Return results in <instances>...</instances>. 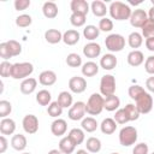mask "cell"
<instances>
[{
	"label": "cell",
	"mask_w": 154,
	"mask_h": 154,
	"mask_svg": "<svg viewBox=\"0 0 154 154\" xmlns=\"http://www.w3.org/2000/svg\"><path fill=\"white\" fill-rule=\"evenodd\" d=\"M135 105H136V107H137V109L140 111L141 114H147L153 108V97L149 93L144 91L143 94H141L135 100Z\"/></svg>",
	"instance_id": "7"
},
{
	"label": "cell",
	"mask_w": 154,
	"mask_h": 154,
	"mask_svg": "<svg viewBox=\"0 0 154 154\" xmlns=\"http://www.w3.org/2000/svg\"><path fill=\"white\" fill-rule=\"evenodd\" d=\"M51 100H52V95H51V93H49L48 90H46V89H42V90H40V91L36 94V101H37V103L41 105V106H47V105H49V103H51Z\"/></svg>",
	"instance_id": "34"
},
{
	"label": "cell",
	"mask_w": 154,
	"mask_h": 154,
	"mask_svg": "<svg viewBox=\"0 0 154 154\" xmlns=\"http://www.w3.org/2000/svg\"><path fill=\"white\" fill-rule=\"evenodd\" d=\"M47 113H48V116H51V117H53V118H57V117L61 116V113H63V107L59 105L58 101H53V102H51V103L48 105Z\"/></svg>",
	"instance_id": "37"
},
{
	"label": "cell",
	"mask_w": 154,
	"mask_h": 154,
	"mask_svg": "<svg viewBox=\"0 0 154 154\" xmlns=\"http://www.w3.org/2000/svg\"><path fill=\"white\" fill-rule=\"evenodd\" d=\"M48 154H63V153L59 149H52V150L48 152Z\"/></svg>",
	"instance_id": "56"
},
{
	"label": "cell",
	"mask_w": 154,
	"mask_h": 154,
	"mask_svg": "<svg viewBox=\"0 0 154 154\" xmlns=\"http://www.w3.org/2000/svg\"><path fill=\"white\" fill-rule=\"evenodd\" d=\"M32 23V18L29 14H20L16 18V25L19 28H26Z\"/></svg>",
	"instance_id": "42"
},
{
	"label": "cell",
	"mask_w": 154,
	"mask_h": 154,
	"mask_svg": "<svg viewBox=\"0 0 154 154\" xmlns=\"http://www.w3.org/2000/svg\"><path fill=\"white\" fill-rule=\"evenodd\" d=\"M117 58L114 54L112 53H108V54H105L102 55V58L100 59V66L103 69V70H113L116 66H117Z\"/></svg>",
	"instance_id": "18"
},
{
	"label": "cell",
	"mask_w": 154,
	"mask_h": 154,
	"mask_svg": "<svg viewBox=\"0 0 154 154\" xmlns=\"http://www.w3.org/2000/svg\"><path fill=\"white\" fill-rule=\"evenodd\" d=\"M148 144L144 143V142H141L138 144H136L132 149V154H148Z\"/></svg>",
	"instance_id": "48"
},
{
	"label": "cell",
	"mask_w": 154,
	"mask_h": 154,
	"mask_svg": "<svg viewBox=\"0 0 154 154\" xmlns=\"http://www.w3.org/2000/svg\"><path fill=\"white\" fill-rule=\"evenodd\" d=\"M67 130V123L64 119H55L51 125V131L54 136H63Z\"/></svg>",
	"instance_id": "16"
},
{
	"label": "cell",
	"mask_w": 154,
	"mask_h": 154,
	"mask_svg": "<svg viewBox=\"0 0 154 154\" xmlns=\"http://www.w3.org/2000/svg\"><path fill=\"white\" fill-rule=\"evenodd\" d=\"M146 90L141 87V85H138V84H134V85H131V87H129V90H128V93H129V96L132 99V100H136L141 94H143Z\"/></svg>",
	"instance_id": "46"
},
{
	"label": "cell",
	"mask_w": 154,
	"mask_h": 154,
	"mask_svg": "<svg viewBox=\"0 0 154 154\" xmlns=\"http://www.w3.org/2000/svg\"><path fill=\"white\" fill-rule=\"evenodd\" d=\"M105 46L109 52H120L125 47V38L120 34H111L105 38Z\"/></svg>",
	"instance_id": "5"
},
{
	"label": "cell",
	"mask_w": 154,
	"mask_h": 154,
	"mask_svg": "<svg viewBox=\"0 0 154 154\" xmlns=\"http://www.w3.org/2000/svg\"><path fill=\"white\" fill-rule=\"evenodd\" d=\"M81 125H82V129H83L84 131H87V132H94V131L97 129V126H99L96 119L93 118V117L83 118Z\"/></svg>",
	"instance_id": "31"
},
{
	"label": "cell",
	"mask_w": 154,
	"mask_h": 154,
	"mask_svg": "<svg viewBox=\"0 0 154 154\" xmlns=\"http://www.w3.org/2000/svg\"><path fill=\"white\" fill-rule=\"evenodd\" d=\"M67 136H69V138H70L76 146L82 144L83 141H84V137H85V136H84V131H83L82 129H78V128L71 129Z\"/></svg>",
	"instance_id": "29"
},
{
	"label": "cell",
	"mask_w": 154,
	"mask_h": 154,
	"mask_svg": "<svg viewBox=\"0 0 154 154\" xmlns=\"http://www.w3.org/2000/svg\"><path fill=\"white\" fill-rule=\"evenodd\" d=\"M70 23L76 28L83 26L85 24V16L79 14V13H72L71 17H70Z\"/></svg>",
	"instance_id": "41"
},
{
	"label": "cell",
	"mask_w": 154,
	"mask_h": 154,
	"mask_svg": "<svg viewBox=\"0 0 154 154\" xmlns=\"http://www.w3.org/2000/svg\"><path fill=\"white\" fill-rule=\"evenodd\" d=\"M12 66H13V64H11L7 60L1 61V64H0V76L1 77H11Z\"/></svg>",
	"instance_id": "43"
},
{
	"label": "cell",
	"mask_w": 154,
	"mask_h": 154,
	"mask_svg": "<svg viewBox=\"0 0 154 154\" xmlns=\"http://www.w3.org/2000/svg\"><path fill=\"white\" fill-rule=\"evenodd\" d=\"M69 88L75 94H81L87 89V81L83 77L73 76L69 79Z\"/></svg>",
	"instance_id": "11"
},
{
	"label": "cell",
	"mask_w": 154,
	"mask_h": 154,
	"mask_svg": "<svg viewBox=\"0 0 154 154\" xmlns=\"http://www.w3.org/2000/svg\"><path fill=\"white\" fill-rule=\"evenodd\" d=\"M100 129H101L102 134H105V135H112L116 131V129H117V123L112 118H106L100 124Z\"/></svg>",
	"instance_id": "27"
},
{
	"label": "cell",
	"mask_w": 154,
	"mask_h": 154,
	"mask_svg": "<svg viewBox=\"0 0 154 154\" xmlns=\"http://www.w3.org/2000/svg\"><path fill=\"white\" fill-rule=\"evenodd\" d=\"M76 154H89V153H88V150H85V149H78V150L76 152Z\"/></svg>",
	"instance_id": "57"
},
{
	"label": "cell",
	"mask_w": 154,
	"mask_h": 154,
	"mask_svg": "<svg viewBox=\"0 0 154 154\" xmlns=\"http://www.w3.org/2000/svg\"><path fill=\"white\" fill-rule=\"evenodd\" d=\"M79 32L75 29H70V30H66L64 34H63V41L65 45L67 46H73L76 45L78 41H79Z\"/></svg>",
	"instance_id": "21"
},
{
	"label": "cell",
	"mask_w": 154,
	"mask_h": 154,
	"mask_svg": "<svg viewBox=\"0 0 154 154\" xmlns=\"http://www.w3.org/2000/svg\"><path fill=\"white\" fill-rule=\"evenodd\" d=\"M83 54L89 59L97 58L101 54V47L96 42H89L83 47Z\"/></svg>",
	"instance_id": "13"
},
{
	"label": "cell",
	"mask_w": 154,
	"mask_h": 154,
	"mask_svg": "<svg viewBox=\"0 0 154 154\" xmlns=\"http://www.w3.org/2000/svg\"><path fill=\"white\" fill-rule=\"evenodd\" d=\"M85 147L90 153H99L101 150V141L97 137H89L85 142Z\"/></svg>",
	"instance_id": "33"
},
{
	"label": "cell",
	"mask_w": 154,
	"mask_h": 154,
	"mask_svg": "<svg viewBox=\"0 0 154 154\" xmlns=\"http://www.w3.org/2000/svg\"><path fill=\"white\" fill-rule=\"evenodd\" d=\"M148 19L152 20L154 23V6H152L149 8V12H148Z\"/></svg>",
	"instance_id": "55"
},
{
	"label": "cell",
	"mask_w": 154,
	"mask_h": 154,
	"mask_svg": "<svg viewBox=\"0 0 154 154\" xmlns=\"http://www.w3.org/2000/svg\"><path fill=\"white\" fill-rule=\"evenodd\" d=\"M141 29H142V36H143L144 38L154 37V23H153L152 20L148 19Z\"/></svg>",
	"instance_id": "40"
},
{
	"label": "cell",
	"mask_w": 154,
	"mask_h": 154,
	"mask_svg": "<svg viewBox=\"0 0 154 154\" xmlns=\"http://www.w3.org/2000/svg\"><path fill=\"white\" fill-rule=\"evenodd\" d=\"M76 148V144L69 138V136H65L59 142V150L63 154H72Z\"/></svg>",
	"instance_id": "25"
},
{
	"label": "cell",
	"mask_w": 154,
	"mask_h": 154,
	"mask_svg": "<svg viewBox=\"0 0 154 154\" xmlns=\"http://www.w3.org/2000/svg\"><path fill=\"white\" fill-rule=\"evenodd\" d=\"M16 130V123L11 118H2L0 122V132L1 135H12Z\"/></svg>",
	"instance_id": "19"
},
{
	"label": "cell",
	"mask_w": 154,
	"mask_h": 154,
	"mask_svg": "<svg viewBox=\"0 0 154 154\" xmlns=\"http://www.w3.org/2000/svg\"><path fill=\"white\" fill-rule=\"evenodd\" d=\"M32 71H34V66L31 63H28V61L16 63L12 66L11 77L14 79H25V78H29Z\"/></svg>",
	"instance_id": "3"
},
{
	"label": "cell",
	"mask_w": 154,
	"mask_h": 154,
	"mask_svg": "<svg viewBox=\"0 0 154 154\" xmlns=\"http://www.w3.org/2000/svg\"><path fill=\"white\" fill-rule=\"evenodd\" d=\"M146 47L148 48V51L154 52V37L146 38Z\"/></svg>",
	"instance_id": "54"
},
{
	"label": "cell",
	"mask_w": 154,
	"mask_h": 154,
	"mask_svg": "<svg viewBox=\"0 0 154 154\" xmlns=\"http://www.w3.org/2000/svg\"><path fill=\"white\" fill-rule=\"evenodd\" d=\"M83 35H84V37L87 38V40H89V41H94V40H96L97 37H99V35H100V29H99V26H95V25H87L84 29H83Z\"/></svg>",
	"instance_id": "30"
},
{
	"label": "cell",
	"mask_w": 154,
	"mask_h": 154,
	"mask_svg": "<svg viewBox=\"0 0 154 154\" xmlns=\"http://www.w3.org/2000/svg\"><path fill=\"white\" fill-rule=\"evenodd\" d=\"M152 5H153V6H154V0H152Z\"/></svg>",
	"instance_id": "59"
},
{
	"label": "cell",
	"mask_w": 154,
	"mask_h": 154,
	"mask_svg": "<svg viewBox=\"0 0 154 154\" xmlns=\"http://www.w3.org/2000/svg\"><path fill=\"white\" fill-rule=\"evenodd\" d=\"M85 113H87V111H85V103L82 102V101H77V102H75L70 107L67 116H69V118L71 120H81V119L84 118V114Z\"/></svg>",
	"instance_id": "9"
},
{
	"label": "cell",
	"mask_w": 154,
	"mask_h": 154,
	"mask_svg": "<svg viewBox=\"0 0 154 154\" xmlns=\"http://www.w3.org/2000/svg\"><path fill=\"white\" fill-rule=\"evenodd\" d=\"M11 147L14 150H18V152L24 150L26 148V137L22 134L13 135L12 138H11Z\"/></svg>",
	"instance_id": "22"
},
{
	"label": "cell",
	"mask_w": 154,
	"mask_h": 154,
	"mask_svg": "<svg viewBox=\"0 0 154 154\" xmlns=\"http://www.w3.org/2000/svg\"><path fill=\"white\" fill-rule=\"evenodd\" d=\"M0 57H1L4 60H7V59L12 58V57H11V53H10V51H8V47H7V43H6V42L0 43Z\"/></svg>",
	"instance_id": "50"
},
{
	"label": "cell",
	"mask_w": 154,
	"mask_h": 154,
	"mask_svg": "<svg viewBox=\"0 0 154 154\" xmlns=\"http://www.w3.org/2000/svg\"><path fill=\"white\" fill-rule=\"evenodd\" d=\"M99 29H100L101 31L108 32V31H111V30L113 29V22H112L109 18L103 17V18H101V19L99 20Z\"/></svg>",
	"instance_id": "47"
},
{
	"label": "cell",
	"mask_w": 154,
	"mask_h": 154,
	"mask_svg": "<svg viewBox=\"0 0 154 154\" xmlns=\"http://www.w3.org/2000/svg\"><path fill=\"white\" fill-rule=\"evenodd\" d=\"M124 109H125V112H126V114H128L130 122L137 120V119L140 118V114H141V113H140V111L137 109V107H136L135 103H128V105L124 107Z\"/></svg>",
	"instance_id": "36"
},
{
	"label": "cell",
	"mask_w": 154,
	"mask_h": 154,
	"mask_svg": "<svg viewBox=\"0 0 154 154\" xmlns=\"http://www.w3.org/2000/svg\"><path fill=\"white\" fill-rule=\"evenodd\" d=\"M70 8L72 13H79L87 16L89 12V4L85 0H72L70 2Z\"/></svg>",
	"instance_id": "12"
},
{
	"label": "cell",
	"mask_w": 154,
	"mask_h": 154,
	"mask_svg": "<svg viewBox=\"0 0 154 154\" xmlns=\"http://www.w3.org/2000/svg\"><path fill=\"white\" fill-rule=\"evenodd\" d=\"M142 37H143L142 34H140V32H137V31L131 32V34L129 35V37H128V43H129V46H130L131 48H138V47H141L142 43H143V38H142Z\"/></svg>",
	"instance_id": "32"
},
{
	"label": "cell",
	"mask_w": 154,
	"mask_h": 154,
	"mask_svg": "<svg viewBox=\"0 0 154 154\" xmlns=\"http://www.w3.org/2000/svg\"><path fill=\"white\" fill-rule=\"evenodd\" d=\"M146 88L150 93H154V76L147 78V81H146Z\"/></svg>",
	"instance_id": "53"
},
{
	"label": "cell",
	"mask_w": 154,
	"mask_h": 154,
	"mask_svg": "<svg viewBox=\"0 0 154 154\" xmlns=\"http://www.w3.org/2000/svg\"><path fill=\"white\" fill-rule=\"evenodd\" d=\"M42 12L43 16L48 19H53L58 16V6L53 1H46L42 6Z\"/></svg>",
	"instance_id": "20"
},
{
	"label": "cell",
	"mask_w": 154,
	"mask_h": 154,
	"mask_svg": "<svg viewBox=\"0 0 154 154\" xmlns=\"http://www.w3.org/2000/svg\"><path fill=\"white\" fill-rule=\"evenodd\" d=\"M6 43H7V47H8L10 53H11V57H17V55H19L22 53V46L16 40L6 41Z\"/></svg>",
	"instance_id": "38"
},
{
	"label": "cell",
	"mask_w": 154,
	"mask_h": 154,
	"mask_svg": "<svg viewBox=\"0 0 154 154\" xmlns=\"http://www.w3.org/2000/svg\"><path fill=\"white\" fill-rule=\"evenodd\" d=\"M30 6V0H16L14 1V8L17 11H24Z\"/></svg>",
	"instance_id": "51"
},
{
	"label": "cell",
	"mask_w": 154,
	"mask_h": 154,
	"mask_svg": "<svg viewBox=\"0 0 154 154\" xmlns=\"http://www.w3.org/2000/svg\"><path fill=\"white\" fill-rule=\"evenodd\" d=\"M152 154H154V152H153V153H152Z\"/></svg>",
	"instance_id": "61"
},
{
	"label": "cell",
	"mask_w": 154,
	"mask_h": 154,
	"mask_svg": "<svg viewBox=\"0 0 154 154\" xmlns=\"http://www.w3.org/2000/svg\"><path fill=\"white\" fill-rule=\"evenodd\" d=\"M126 60H128V64H129L130 66L136 67V66H140V65L144 61V55H143V53H142L141 51L134 49V51H131V52L128 54Z\"/></svg>",
	"instance_id": "17"
},
{
	"label": "cell",
	"mask_w": 154,
	"mask_h": 154,
	"mask_svg": "<svg viewBox=\"0 0 154 154\" xmlns=\"http://www.w3.org/2000/svg\"><path fill=\"white\" fill-rule=\"evenodd\" d=\"M111 154H119V153H111Z\"/></svg>",
	"instance_id": "60"
},
{
	"label": "cell",
	"mask_w": 154,
	"mask_h": 154,
	"mask_svg": "<svg viewBox=\"0 0 154 154\" xmlns=\"http://www.w3.org/2000/svg\"><path fill=\"white\" fill-rule=\"evenodd\" d=\"M109 14L116 20H126L130 19V16L132 13L129 5L122 2V1H113L109 5Z\"/></svg>",
	"instance_id": "1"
},
{
	"label": "cell",
	"mask_w": 154,
	"mask_h": 154,
	"mask_svg": "<svg viewBox=\"0 0 154 154\" xmlns=\"http://www.w3.org/2000/svg\"><path fill=\"white\" fill-rule=\"evenodd\" d=\"M99 72V66L94 61H87L82 66V75L85 77H93Z\"/></svg>",
	"instance_id": "28"
},
{
	"label": "cell",
	"mask_w": 154,
	"mask_h": 154,
	"mask_svg": "<svg viewBox=\"0 0 154 154\" xmlns=\"http://www.w3.org/2000/svg\"><path fill=\"white\" fill-rule=\"evenodd\" d=\"M66 64L70 67H79L82 65V58L77 53H70L66 57Z\"/></svg>",
	"instance_id": "39"
},
{
	"label": "cell",
	"mask_w": 154,
	"mask_h": 154,
	"mask_svg": "<svg viewBox=\"0 0 154 154\" xmlns=\"http://www.w3.org/2000/svg\"><path fill=\"white\" fill-rule=\"evenodd\" d=\"M103 100L105 97L101 94L94 93L89 96L87 103H85V111L90 116H97L103 109Z\"/></svg>",
	"instance_id": "2"
},
{
	"label": "cell",
	"mask_w": 154,
	"mask_h": 154,
	"mask_svg": "<svg viewBox=\"0 0 154 154\" xmlns=\"http://www.w3.org/2000/svg\"><path fill=\"white\" fill-rule=\"evenodd\" d=\"M90 10H91V12H93V14L95 17H102V18L106 14V12L108 11L107 7H106V5H105V2L103 1H100V0L93 1L91 5H90Z\"/></svg>",
	"instance_id": "26"
},
{
	"label": "cell",
	"mask_w": 154,
	"mask_h": 154,
	"mask_svg": "<svg viewBox=\"0 0 154 154\" xmlns=\"http://www.w3.org/2000/svg\"><path fill=\"white\" fill-rule=\"evenodd\" d=\"M59 105L63 107V108H67V107H71L72 106V95L69 93V91H61L59 95H58V100Z\"/></svg>",
	"instance_id": "35"
},
{
	"label": "cell",
	"mask_w": 154,
	"mask_h": 154,
	"mask_svg": "<svg viewBox=\"0 0 154 154\" xmlns=\"http://www.w3.org/2000/svg\"><path fill=\"white\" fill-rule=\"evenodd\" d=\"M12 111V105L7 100H1L0 101V117L6 118Z\"/></svg>",
	"instance_id": "44"
},
{
	"label": "cell",
	"mask_w": 154,
	"mask_h": 154,
	"mask_svg": "<svg viewBox=\"0 0 154 154\" xmlns=\"http://www.w3.org/2000/svg\"><path fill=\"white\" fill-rule=\"evenodd\" d=\"M22 154H31V153H28V152H24V153H22Z\"/></svg>",
	"instance_id": "58"
},
{
	"label": "cell",
	"mask_w": 154,
	"mask_h": 154,
	"mask_svg": "<svg viewBox=\"0 0 154 154\" xmlns=\"http://www.w3.org/2000/svg\"><path fill=\"white\" fill-rule=\"evenodd\" d=\"M45 38L48 43L55 45V43H59L60 41H63V34L58 29H48L45 32Z\"/></svg>",
	"instance_id": "24"
},
{
	"label": "cell",
	"mask_w": 154,
	"mask_h": 154,
	"mask_svg": "<svg viewBox=\"0 0 154 154\" xmlns=\"http://www.w3.org/2000/svg\"><path fill=\"white\" fill-rule=\"evenodd\" d=\"M144 70L149 75H154V55H150L146 59L144 63Z\"/></svg>",
	"instance_id": "49"
},
{
	"label": "cell",
	"mask_w": 154,
	"mask_h": 154,
	"mask_svg": "<svg viewBox=\"0 0 154 154\" xmlns=\"http://www.w3.org/2000/svg\"><path fill=\"white\" fill-rule=\"evenodd\" d=\"M37 87V81L32 77H29V78H25L23 79V82L20 83V93L24 94V95H30L34 93V90L36 89Z\"/></svg>",
	"instance_id": "15"
},
{
	"label": "cell",
	"mask_w": 154,
	"mask_h": 154,
	"mask_svg": "<svg viewBox=\"0 0 154 154\" xmlns=\"http://www.w3.org/2000/svg\"><path fill=\"white\" fill-rule=\"evenodd\" d=\"M129 20L134 28H142L144 25V23L148 20V13L142 8L134 10Z\"/></svg>",
	"instance_id": "8"
},
{
	"label": "cell",
	"mask_w": 154,
	"mask_h": 154,
	"mask_svg": "<svg viewBox=\"0 0 154 154\" xmlns=\"http://www.w3.org/2000/svg\"><path fill=\"white\" fill-rule=\"evenodd\" d=\"M113 119L116 120L117 124H125V123L130 122V120H129V117H128V114H126V112H125L124 108H119V109H117V112H116Z\"/></svg>",
	"instance_id": "45"
},
{
	"label": "cell",
	"mask_w": 154,
	"mask_h": 154,
	"mask_svg": "<svg viewBox=\"0 0 154 154\" xmlns=\"http://www.w3.org/2000/svg\"><path fill=\"white\" fill-rule=\"evenodd\" d=\"M120 106V100L118 96L116 95H109V96H106L105 100H103V108L108 112H112V111H116L118 109Z\"/></svg>",
	"instance_id": "23"
},
{
	"label": "cell",
	"mask_w": 154,
	"mask_h": 154,
	"mask_svg": "<svg viewBox=\"0 0 154 154\" xmlns=\"http://www.w3.org/2000/svg\"><path fill=\"white\" fill-rule=\"evenodd\" d=\"M7 146H8V142H7L6 137H5V135H1V136H0V153H1V154L6 152Z\"/></svg>",
	"instance_id": "52"
},
{
	"label": "cell",
	"mask_w": 154,
	"mask_h": 154,
	"mask_svg": "<svg viewBox=\"0 0 154 154\" xmlns=\"http://www.w3.org/2000/svg\"><path fill=\"white\" fill-rule=\"evenodd\" d=\"M137 141V130L134 126H124L119 131V142L124 147H130Z\"/></svg>",
	"instance_id": "4"
},
{
	"label": "cell",
	"mask_w": 154,
	"mask_h": 154,
	"mask_svg": "<svg viewBox=\"0 0 154 154\" xmlns=\"http://www.w3.org/2000/svg\"><path fill=\"white\" fill-rule=\"evenodd\" d=\"M22 125H23V129L26 134H29V135L36 134L38 130V119L34 114H26L23 118Z\"/></svg>",
	"instance_id": "10"
},
{
	"label": "cell",
	"mask_w": 154,
	"mask_h": 154,
	"mask_svg": "<svg viewBox=\"0 0 154 154\" xmlns=\"http://www.w3.org/2000/svg\"><path fill=\"white\" fill-rule=\"evenodd\" d=\"M116 91V78L113 75H105L100 81V93L102 96L114 95Z\"/></svg>",
	"instance_id": "6"
},
{
	"label": "cell",
	"mask_w": 154,
	"mask_h": 154,
	"mask_svg": "<svg viewBox=\"0 0 154 154\" xmlns=\"http://www.w3.org/2000/svg\"><path fill=\"white\" fill-rule=\"evenodd\" d=\"M38 82L45 87H51L57 82V75L54 71H51V70L42 71L38 76Z\"/></svg>",
	"instance_id": "14"
}]
</instances>
